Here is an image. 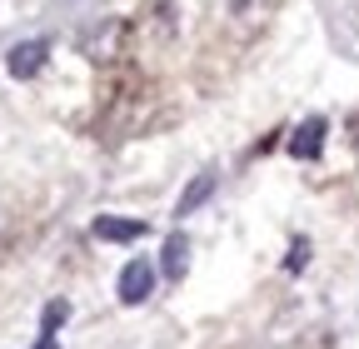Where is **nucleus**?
<instances>
[{
  "label": "nucleus",
  "instance_id": "f257e3e1",
  "mask_svg": "<svg viewBox=\"0 0 359 349\" xmlns=\"http://www.w3.org/2000/svg\"><path fill=\"white\" fill-rule=\"evenodd\" d=\"M160 285V265H150V259H125L120 270V304H145Z\"/></svg>",
  "mask_w": 359,
  "mask_h": 349
},
{
  "label": "nucleus",
  "instance_id": "f03ea898",
  "mask_svg": "<svg viewBox=\"0 0 359 349\" xmlns=\"http://www.w3.org/2000/svg\"><path fill=\"white\" fill-rule=\"evenodd\" d=\"M325 135H330L325 115H309V120H299V125H294V135H290V155H294V160H320Z\"/></svg>",
  "mask_w": 359,
  "mask_h": 349
},
{
  "label": "nucleus",
  "instance_id": "7ed1b4c3",
  "mask_svg": "<svg viewBox=\"0 0 359 349\" xmlns=\"http://www.w3.org/2000/svg\"><path fill=\"white\" fill-rule=\"evenodd\" d=\"M45 55H50V40H20V46H11V55H6V70L15 80H30V75H40Z\"/></svg>",
  "mask_w": 359,
  "mask_h": 349
},
{
  "label": "nucleus",
  "instance_id": "20e7f679",
  "mask_svg": "<svg viewBox=\"0 0 359 349\" xmlns=\"http://www.w3.org/2000/svg\"><path fill=\"white\" fill-rule=\"evenodd\" d=\"M145 230H150L145 220H125V214H100V220L90 225V235L105 240V245H135Z\"/></svg>",
  "mask_w": 359,
  "mask_h": 349
},
{
  "label": "nucleus",
  "instance_id": "39448f33",
  "mask_svg": "<svg viewBox=\"0 0 359 349\" xmlns=\"http://www.w3.org/2000/svg\"><path fill=\"white\" fill-rule=\"evenodd\" d=\"M160 275H165V280H185V275H190V235H185V230H175V235L165 240V249H160Z\"/></svg>",
  "mask_w": 359,
  "mask_h": 349
},
{
  "label": "nucleus",
  "instance_id": "423d86ee",
  "mask_svg": "<svg viewBox=\"0 0 359 349\" xmlns=\"http://www.w3.org/2000/svg\"><path fill=\"white\" fill-rule=\"evenodd\" d=\"M215 174H195V185H185V195H180V205H175V214H180V220H185V214H195L210 195H215Z\"/></svg>",
  "mask_w": 359,
  "mask_h": 349
},
{
  "label": "nucleus",
  "instance_id": "0eeeda50",
  "mask_svg": "<svg viewBox=\"0 0 359 349\" xmlns=\"http://www.w3.org/2000/svg\"><path fill=\"white\" fill-rule=\"evenodd\" d=\"M65 320H70V304L65 299H50V304H45V315H40V334H55Z\"/></svg>",
  "mask_w": 359,
  "mask_h": 349
},
{
  "label": "nucleus",
  "instance_id": "6e6552de",
  "mask_svg": "<svg viewBox=\"0 0 359 349\" xmlns=\"http://www.w3.org/2000/svg\"><path fill=\"white\" fill-rule=\"evenodd\" d=\"M304 265H309V240H304V235H299V240H294V245H290V259H285V270H290V275H299V270H304Z\"/></svg>",
  "mask_w": 359,
  "mask_h": 349
},
{
  "label": "nucleus",
  "instance_id": "1a4fd4ad",
  "mask_svg": "<svg viewBox=\"0 0 359 349\" xmlns=\"http://www.w3.org/2000/svg\"><path fill=\"white\" fill-rule=\"evenodd\" d=\"M35 349H60V339H55V334H40V339H35Z\"/></svg>",
  "mask_w": 359,
  "mask_h": 349
}]
</instances>
